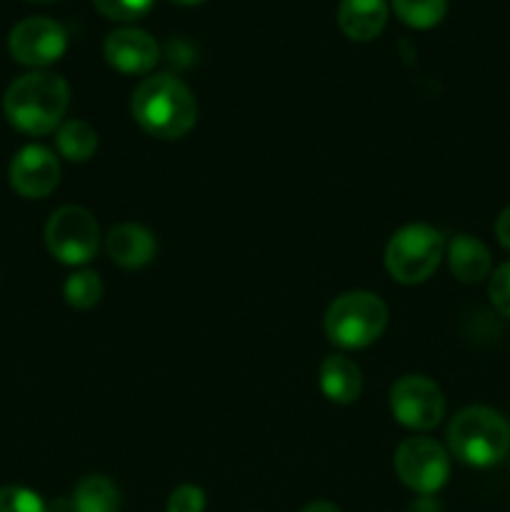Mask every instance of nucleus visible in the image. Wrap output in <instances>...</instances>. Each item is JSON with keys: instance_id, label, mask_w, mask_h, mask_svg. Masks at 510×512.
<instances>
[{"instance_id": "nucleus-1", "label": "nucleus", "mask_w": 510, "mask_h": 512, "mask_svg": "<svg viewBox=\"0 0 510 512\" xmlns=\"http://www.w3.org/2000/svg\"><path fill=\"white\" fill-rule=\"evenodd\" d=\"M70 105V85L63 75L33 70L8 85L3 113L15 130L25 135H48L60 128Z\"/></svg>"}, {"instance_id": "nucleus-2", "label": "nucleus", "mask_w": 510, "mask_h": 512, "mask_svg": "<svg viewBox=\"0 0 510 512\" xmlns=\"http://www.w3.org/2000/svg\"><path fill=\"white\" fill-rule=\"evenodd\" d=\"M135 123L148 135L160 140H175L190 133L198 120V103L183 80L160 73L145 78L130 100Z\"/></svg>"}, {"instance_id": "nucleus-3", "label": "nucleus", "mask_w": 510, "mask_h": 512, "mask_svg": "<svg viewBox=\"0 0 510 512\" xmlns=\"http://www.w3.org/2000/svg\"><path fill=\"white\" fill-rule=\"evenodd\" d=\"M450 453L470 468H493L510 453V423L493 408L470 405L448 425Z\"/></svg>"}, {"instance_id": "nucleus-4", "label": "nucleus", "mask_w": 510, "mask_h": 512, "mask_svg": "<svg viewBox=\"0 0 510 512\" xmlns=\"http://www.w3.org/2000/svg\"><path fill=\"white\" fill-rule=\"evenodd\" d=\"M323 325L338 348H368L388 328V305L368 290H350L330 303Z\"/></svg>"}, {"instance_id": "nucleus-5", "label": "nucleus", "mask_w": 510, "mask_h": 512, "mask_svg": "<svg viewBox=\"0 0 510 512\" xmlns=\"http://www.w3.org/2000/svg\"><path fill=\"white\" fill-rule=\"evenodd\" d=\"M445 253L440 230L425 223H410L395 230L385 248V268L403 285H420L438 270Z\"/></svg>"}, {"instance_id": "nucleus-6", "label": "nucleus", "mask_w": 510, "mask_h": 512, "mask_svg": "<svg viewBox=\"0 0 510 512\" xmlns=\"http://www.w3.org/2000/svg\"><path fill=\"white\" fill-rule=\"evenodd\" d=\"M45 245L63 265H85L100 248V228L93 213L80 205H63L45 225Z\"/></svg>"}, {"instance_id": "nucleus-7", "label": "nucleus", "mask_w": 510, "mask_h": 512, "mask_svg": "<svg viewBox=\"0 0 510 512\" xmlns=\"http://www.w3.org/2000/svg\"><path fill=\"white\" fill-rule=\"evenodd\" d=\"M393 465L400 483L413 490V493L425 495V498L438 493L450 478L448 450L435 443L433 438H425V435L403 440L395 450Z\"/></svg>"}, {"instance_id": "nucleus-8", "label": "nucleus", "mask_w": 510, "mask_h": 512, "mask_svg": "<svg viewBox=\"0 0 510 512\" xmlns=\"http://www.w3.org/2000/svg\"><path fill=\"white\" fill-rule=\"evenodd\" d=\"M390 413L408 430H433L445 415V395L425 375H403L390 388Z\"/></svg>"}, {"instance_id": "nucleus-9", "label": "nucleus", "mask_w": 510, "mask_h": 512, "mask_svg": "<svg viewBox=\"0 0 510 512\" xmlns=\"http://www.w3.org/2000/svg\"><path fill=\"white\" fill-rule=\"evenodd\" d=\"M8 50L20 65L28 68H48L68 50V33L53 18L33 15L10 30Z\"/></svg>"}, {"instance_id": "nucleus-10", "label": "nucleus", "mask_w": 510, "mask_h": 512, "mask_svg": "<svg viewBox=\"0 0 510 512\" xmlns=\"http://www.w3.org/2000/svg\"><path fill=\"white\" fill-rule=\"evenodd\" d=\"M10 185L28 200L48 198L60 183V163L53 150L43 145H25L10 160Z\"/></svg>"}, {"instance_id": "nucleus-11", "label": "nucleus", "mask_w": 510, "mask_h": 512, "mask_svg": "<svg viewBox=\"0 0 510 512\" xmlns=\"http://www.w3.org/2000/svg\"><path fill=\"white\" fill-rule=\"evenodd\" d=\"M105 60L110 68L125 75H145L160 58L158 40L140 28H118L108 33L103 43Z\"/></svg>"}, {"instance_id": "nucleus-12", "label": "nucleus", "mask_w": 510, "mask_h": 512, "mask_svg": "<svg viewBox=\"0 0 510 512\" xmlns=\"http://www.w3.org/2000/svg\"><path fill=\"white\" fill-rule=\"evenodd\" d=\"M155 238L148 228L138 223H120L105 238V250L110 260L125 270H138L153 260Z\"/></svg>"}, {"instance_id": "nucleus-13", "label": "nucleus", "mask_w": 510, "mask_h": 512, "mask_svg": "<svg viewBox=\"0 0 510 512\" xmlns=\"http://www.w3.org/2000/svg\"><path fill=\"white\" fill-rule=\"evenodd\" d=\"M388 0H340L338 25L355 43H370L388 23Z\"/></svg>"}, {"instance_id": "nucleus-14", "label": "nucleus", "mask_w": 510, "mask_h": 512, "mask_svg": "<svg viewBox=\"0 0 510 512\" xmlns=\"http://www.w3.org/2000/svg\"><path fill=\"white\" fill-rule=\"evenodd\" d=\"M445 255H448L450 273H453L460 283L473 285L490 278L493 255H490L488 245L480 238H475V235H455V238L445 245Z\"/></svg>"}, {"instance_id": "nucleus-15", "label": "nucleus", "mask_w": 510, "mask_h": 512, "mask_svg": "<svg viewBox=\"0 0 510 512\" xmlns=\"http://www.w3.org/2000/svg\"><path fill=\"white\" fill-rule=\"evenodd\" d=\"M318 383L330 403L350 405L360 398L363 375H360L358 365L350 358H345V355H328V358L320 363Z\"/></svg>"}, {"instance_id": "nucleus-16", "label": "nucleus", "mask_w": 510, "mask_h": 512, "mask_svg": "<svg viewBox=\"0 0 510 512\" xmlns=\"http://www.w3.org/2000/svg\"><path fill=\"white\" fill-rule=\"evenodd\" d=\"M73 512H120L118 485L105 475H85L73 490Z\"/></svg>"}, {"instance_id": "nucleus-17", "label": "nucleus", "mask_w": 510, "mask_h": 512, "mask_svg": "<svg viewBox=\"0 0 510 512\" xmlns=\"http://www.w3.org/2000/svg\"><path fill=\"white\" fill-rule=\"evenodd\" d=\"M55 145H58V153L65 160H70V163H85L98 150V133H95L93 125L80 118L63 120L60 128L55 130Z\"/></svg>"}, {"instance_id": "nucleus-18", "label": "nucleus", "mask_w": 510, "mask_h": 512, "mask_svg": "<svg viewBox=\"0 0 510 512\" xmlns=\"http://www.w3.org/2000/svg\"><path fill=\"white\" fill-rule=\"evenodd\" d=\"M395 15L415 30L435 28L448 13V0H390Z\"/></svg>"}, {"instance_id": "nucleus-19", "label": "nucleus", "mask_w": 510, "mask_h": 512, "mask_svg": "<svg viewBox=\"0 0 510 512\" xmlns=\"http://www.w3.org/2000/svg\"><path fill=\"white\" fill-rule=\"evenodd\" d=\"M65 303L75 310H90L100 303L103 298V283L100 275L93 270H78L70 275L63 285Z\"/></svg>"}, {"instance_id": "nucleus-20", "label": "nucleus", "mask_w": 510, "mask_h": 512, "mask_svg": "<svg viewBox=\"0 0 510 512\" xmlns=\"http://www.w3.org/2000/svg\"><path fill=\"white\" fill-rule=\"evenodd\" d=\"M0 512H50L38 493L23 485L0 488Z\"/></svg>"}, {"instance_id": "nucleus-21", "label": "nucleus", "mask_w": 510, "mask_h": 512, "mask_svg": "<svg viewBox=\"0 0 510 512\" xmlns=\"http://www.w3.org/2000/svg\"><path fill=\"white\" fill-rule=\"evenodd\" d=\"M93 5L105 18L118 20V23H130V20L148 15L155 0H93Z\"/></svg>"}, {"instance_id": "nucleus-22", "label": "nucleus", "mask_w": 510, "mask_h": 512, "mask_svg": "<svg viewBox=\"0 0 510 512\" xmlns=\"http://www.w3.org/2000/svg\"><path fill=\"white\" fill-rule=\"evenodd\" d=\"M488 295H490V303L495 305L500 315L510 318V260L508 263L498 265L495 273L490 275V283H488Z\"/></svg>"}, {"instance_id": "nucleus-23", "label": "nucleus", "mask_w": 510, "mask_h": 512, "mask_svg": "<svg viewBox=\"0 0 510 512\" xmlns=\"http://www.w3.org/2000/svg\"><path fill=\"white\" fill-rule=\"evenodd\" d=\"M205 510V493L198 485H180L170 493L165 512H203Z\"/></svg>"}, {"instance_id": "nucleus-24", "label": "nucleus", "mask_w": 510, "mask_h": 512, "mask_svg": "<svg viewBox=\"0 0 510 512\" xmlns=\"http://www.w3.org/2000/svg\"><path fill=\"white\" fill-rule=\"evenodd\" d=\"M495 238L510 253V205L505 210H500V215L495 218Z\"/></svg>"}, {"instance_id": "nucleus-25", "label": "nucleus", "mask_w": 510, "mask_h": 512, "mask_svg": "<svg viewBox=\"0 0 510 512\" xmlns=\"http://www.w3.org/2000/svg\"><path fill=\"white\" fill-rule=\"evenodd\" d=\"M303 512H340V508L333 503H325V500H315V503L305 505Z\"/></svg>"}, {"instance_id": "nucleus-26", "label": "nucleus", "mask_w": 510, "mask_h": 512, "mask_svg": "<svg viewBox=\"0 0 510 512\" xmlns=\"http://www.w3.org/2000/svg\"><path fill=\"white\" fill-rule=\"evenodd\" d=\"M173 3H178V5H198V3H203V0H173Z\"/></svg>"}, {"instance_id": "nucleus-27", "label": "nucleus", "mask_w": 510, "mask_h": 512, "mask_svg": "<svg viewBox=\"0 0 510 512\" xmlns=\"http://www.w3.org/2000/svg\"><path fill=\"white\" fill-rule=\"evenodd\" d=\"M33 3H50V0H33Z\"/></svg>"}]
</instances>
